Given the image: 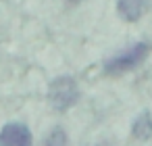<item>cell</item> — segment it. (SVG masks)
Segmentation results:
<instances>
[{
	"instance_id": "6da1fadb",
	"label": "cell",
	"mask_w": 152,
	"mask_h": 146,
	"mask_svg": "<svg viewBox=\"0 0 152 146\" xmlns=\"http://www.w3.org/2000/svg\"><path fill=\"white\" fill-rule=\"evenodd\" d=\"M148 52H150V44H148V42H137V44L131 46L129 50L110 56V59L104 63V71H106L108 75H119V73L131 71V69H135L137 65L144 63V59L148 56Z\"/></svg>"
},
{
	"instance_id": "7a4b0ae2",
	"label": "cell",
	"mask_w": 152,
	"mask_h": 146,
	"mask_svg": "<svg viewBox=\"0 0 152 146\" xmlns=\"http://www.w3.org/2000/svg\"><path fill=\"white\" fill-rule=\"evenodd\" d=\"M79 98V86L75 84L73 77L69 75H63L58 79H54L50 84V90H48V100L54 109L58 111H65L69 106H73Z\"/></svg>"
},
{
	"instance_id": "3957f363",
	"label": "cell",
	"mask_w": 152,
	"mask_h": 146,
	"mask_svg": "<svg viewBox=\"0 0 152 146\" xmlns=\"http://www.w3.org/2000/svg\"><path fill=\"white\" fill-rule=\"evenodd\" d=\"M0 146H31V131L23 123H9L0 131Z\"/></svg>"
},
{
	"instance_id": "277c9868",
	"label": "cell",
	"mask_w": 152,
	"mask_h": 146,
	"mask_svg": "<svg viewBox=\"0 0 152 146\" xmlns=\"http://www.w3.org/2000/svg\"><path fill=\"white\" fill-rule=\"evenodd\" d=\"M148 2L150 0H119L117 9H119V15L125 21H137L146 13Z\"/></svg>"
},
{
	"instance_id": "5b68a950",
	"label": "cell",
	"mask_w": 152,
	"mask_h": 146,
	"mask_svg": "<svg viewBox=\"0 0 152 146\" xmlns=\"http://www.w3.org/2000/svg\"><path fill=\"white\" fill-rule=\"evenodd\" d=\"M133 136L137 140H148L152 136V117L150 113H142L133 123Z\"/></svg>"
},
{
	"instance_id": "8992f818",
	"label": "cell",
	"mask_w": 152,
	"mask_h": 146,
	"mask_svg": "<svg viewBox=\"0 0 152 146\" xmlns=\"http://www.w3.org/2000/svg\"><path fill=\"white\" fill-rule=\"evenodd\" d=\"M42 146H67V134L63 131V129H52L50 131V136L44 140V144Z\"/></svg>"
}]
</instances>
